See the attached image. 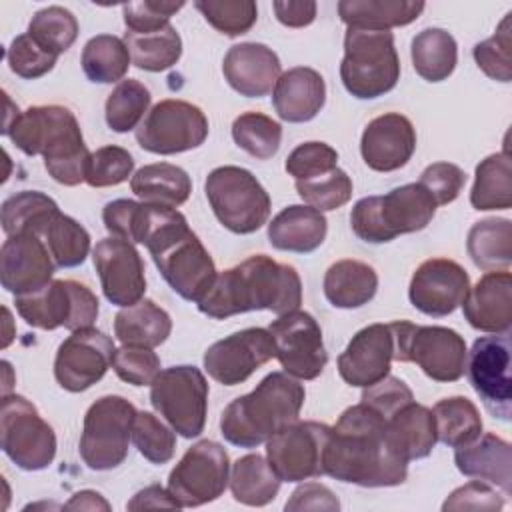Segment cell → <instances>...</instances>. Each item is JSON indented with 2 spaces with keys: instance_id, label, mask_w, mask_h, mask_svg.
<instances>
[{
  "instance_id": "ac0fdd59",
  "label": "cell",
  "mask_w": 512,
  "mask_h": 512,
  "mask_svg": "<svg viewBox=\"0 0 512 512\" xmlns=\"http://www.w3.org/2000/svg\"><path fill=\"white\" fill-rule=\"evenodd\" d=\"M116 346L108 334L90 326L74 330L54 358V378L68 392H84L104 378Z\"/></svg>"
},
{
  "instance_id": "5b68a950",
  "label": "cell",
  "mask_w": 512,
  "mask_h": 512,
  "mask_svg": "<svg viewBox=\"0 0 512 512\" xmlns=\"http://www.w3.org/2000/svg\"><path fill=\"white\" fill-rule=\"evenodd\" d=\"M304 386L286 372L266 374L258 386L232 400L220 416V432L238 448H256L284 426L298 420Z\"/></svg>"
},
{
  "instance_id": "d4e9b609",
  "label": "cell",
  "mask_w": 512,
  "mask_h": 512,
  "mask_svg": "<svg viewBox=\"0 0 512 512\" xmlns=\"http://www.w3.org/2000/svg\"><path fill=\"white\" fill-rule=\"evenodd\" d=\"M416 150V130L400 112H386L372 118L360 138V154L368 168L394 172L408 164Z\"/></svg>"
},
{
  "instance_id": "52a82bcc",
  "label": "cell",
  "mask_w": 512,
  "mask_h": 512,
  "mask_svg": "<svg viewBox=\"0 0 512 512\" xmlns=\"http://www.w3.org/2000/svg\"><path fill=\"white\" fill-rule=\"evenodd\" d=\"M340 80L358 100H374L394 90L400 80L394 34L388 30L348 28L344 34Z\"/></svg>"
},
{
  "instance_id": "b9f144b4",
  "label": "cell",
  "mask_w": 512,
  "mask_h": 512,
  "mask_svg": "<svg viewBox=\"0 0 512 512\" xmlns=\"http://www.w3.org/2000/svg\"><path fill=\"white\" fill-rule=\"evenodd\" d=\"M124 42L128 46L132 64L146 72L168 70L182 56V38L172 24L146 34L126 32Z\"/></svg>"
},
{
  "instance_id": "be15d7a7",
  "label": "cell",
  "mask_w": 512,
  "mask_h": 512,
  "mask_svg": "<svg viewBox=\"0 0 512 512\" xmlns=\"http://www.w3.org/2000/svg\"><path fill=\"white\" fill-rule=\"evenodd\" d=\"M284 510L286 512L288 510L290 512L292 510H328V512H334V510H340V502L328 486H324L320 482H304L292 492Z\"/></svg>"
},
{
  "instance_id": "03108f58",
  "label": "cell",
  "mask_w": 512,
  "mask_h": 512,
  "mask_svg": "<svg viewBox=\"0 0 512 512\" xmlns=\"http://www.w3.org/2000/svg\"><path fill=\"white\" fill-rule=\"evenodd\" d=\"M128 510H146V508H180L168 488L160 484H150L144 490L136 492L132 500L126 504Z\"/></svg>"
},
{
  "instance_id": "94428289",
  "label": "cell",
  "mask_w": 512,
  "mask_h": 512,
  "mask_svg": "<svg viewBox=\"0 0 512 512\" xmlns=\"http://www.w3.org/2000/svg\"><path fill=\"white\" fill-rule=\"evenodd\" d=\"M504 504V494H498V490L492 484L484 480H472L456 488L444 500L442 510H502Z\"/></svg>"
},
{
  "instance_id": "f907efd6",
  "label": "cell",
  "mask_w": 512,
  "mask_h": 512,
  "mask_svg": "<svg viewBox=\"0 0 512 512\" xmlns=\"http://www.w3.org/2000/svg\"><path fill=\"white\" fill-rule=\"evenodd\" d=\"M132 442L136 450L152 464H166L176 450V432L152 412H136L132 424Z\"/></svg>"
},
{
  "instance_id": "f1b7e54d",
  "label": "cell",
  "mask_w": 512,
  "mask_h": 512,
  "mask_svg": "<svg viewBox=\"0 0 512 512\" xmlns=\"http://www.w3.org/2000/svg\"><path fill=\"white\" fill-rule=\"evenodd\" d=\"M326 102V82L320 72L308 66H296L280 74L272 104L284 122L300 124L316 118Z\"/></svg>"
},
{
  "instance_id": "6da1fadb",
  "label": "cell",
  "mask_w": 512,
  "mask_h": 512,
  "mask_svg": "<svg viewBox=\"0 0 512 512\" xmlns=\"http://www.w3.org/2000/svg\"><path fill=\"white\" fill-rule=\"evenodd\" d=\"M322 464L326 476L364 488L398 486L408 476V462L388 446L386 418L362 402L330 428Z\"/></svg>"
},
{
  "instance_id": "c3c4849f",
  "label": "cell",
  "mask_w": 512,
  "mask_h": 512,
  "mask_svg": "<svg viewBox=\"0 0 512 512\" xmlns=\"http://www.w3.org/2000/svg\"><path fill=\"white\" fill-rule=\"evenodd\" d=\"M194 8L214 30L230 38L246 34L258 20L254 0H194Z\"/></svg>"
},
{
  "instance_id": "8992f818",
  "label": "cell",
  "mask_w": 512,
  "mask_h": 512,
  "mask_svg": "<svg viewBox=\"0 0 512 512\" xmlns=\"http://www.w3.org/2000/svg\"><path fill=\"white\" fill-rule=\"evenodd\" d=\"M436 208L432 194L420 182H410L382 196L360 198L350 212V226L360 240L384 244L400 234L424 230Z\"/></svg>"
},
{
  "instance_id": "ffe728a7",
  "label": "cell",
  "mask_w": 512,
  "mask_h": 512,
  "mask_svg": "<svg viewBox=\"0 0 512 512\" xmlns=\"http://www.w3.org/2000/svg\"><path fill=\"white\" fill-rule=\"evenodd\" d=\"M92 260L110 304L126 308L144 298V262L132 242L114 236L104 238L92 248Z\"/></svg>"
},
{
  "instance_id": "e0dca14e",
  "label": "cell",
  "mask_w": 512,
  "mask_h": 512,
  "mask_svg": "<svg viewBox=\"0 0 512 512\" xmlns=\"http://www.w3.org/2000/svg\"><path fill=\"white\" fill-rule=\"evenodd\" d=\"M276 346V358L286 374L298 380L318 378L326 364L328 352L322 340V328L310 312L292 310L268 326Z\"/></svg>"
},
{
  "instance_id": "603a6c76",
  "label": "cell",
  "mask_w": 512,
  "mask_h": 512,
  "mask_svg": "<svg viewBox=\"0 0 512 512\" xmlns=\"http://www.w3.org/2000/svg\"><path fill=\"white\" fill-rule=\"evenodd\" d=\"M466 342L446 326H412L406 362H414L434 382H456L466 370Z\"/></svg>"
},
{
  "instance_id": "3957f363",
  "label": "cell",
  "mask_w": 512,
  "mask_h": 512,
  "mask_svg": "<svg viewBox=\"0 0 512 512\" xmlns=\"http://www.w3.org/2000/svg\"><path fill=\"white\" fill-rule=\"evenodd\" d=\"M12 144L26 156H42L44 168L64 186L86 182L90 154L80 124L70 108L60 104L30 106L18 112L10 124L2 128Z\"/></svg>"
},
{
  "instance_id": "11a10c76",
  "label": "cell",
  "mask_w": 512,
  "mask_h": 512,
  "mask_svg": "<svg viewBox=\"0 0 512 512\" xmlns=\"http://www.w3.org/2000/svg\"><path fill=\"white\" fill-rule=\"evenodd\" d=\"M336 166H338V152L330 144L318 142V140L302 142L300 146H296L288 154L284 164L286 172L294 180H310L334 170Z\"/></svg>"
},
{
  "instance_id": "ee69618b",
  "label": "cell",
  "mask_w": 512,
  "mask_h": 512,
  "mask_svg": "<svg viewBox=\"0 0 512 512\" xmlns=\"http://www.w3.org/2000/svg\"><path fill=\"white\" fill-rule=\"evenodd\" d=\"M150 100V90L142 82L134 78L118 82L104 104L108 128L118 134L136 130L144 120V114H148Z\"/></svg>"
},
{
  "instance_id": "ab89813d",
  "label": "cell",
  "mask_w": 512,
  "mask_h": 512,
  "mask_svg": "<svg viewBox=\"0 0 512 512\" xmlns=\"http://www.w3.org/2000/svg\"><path fill=\"white\" fill-rule=\"evenodd\" d=\"M472 262L490 270H508L512 262V222L508 218H484L476 222L466 240Z\"/></svg>"
},
{
  "instance_id": "7a4b0ae2",
  "label": "cell",
  "mask_w": 512,
  "mask_h": 512,
  "mask_svg": "<svg viewBox=\"0 0 512 512\" xmlns=\"http://www.w3.org/2000/svg\"><path fill=\"white\" fill-rule=\"evenodd\" d=\"M300 304L302 280L296 268L266 254H254L218 272L208 292L196 302L198 310L214 320L252 310H270L282 316L298 310Z\"/></svg>"
},
{
  "instance_id": "9a60e30c",
  "label": "cell",
  "mask_w": 512,
  "mask_h": 512,
  "mask_svg": "<svg viewBox=\"0 0 512 512\" xmlns=\"http://www.w3.org/2000/svg\"><path fill=\"white\" fill-rule=\"evenodd\" d=\"M512 344L510 334H490L474 340L466 354V374L484 408L498 420L512 418Z\"/></svg>"
},
{
  "instance_id": "2e32d148",
  "label": "cell",
  "mask_w": 512,
  "mask_h": 512,
  "mask_svg": "<svg viewBox=\"0 0 512 512\" xmlns=\"http://www.w3.org/2000/svg\"><path fill=\"white\" fill-rule=\"evenodd\" d=\"M324 422H292L266 440V460L282 482H304L324 474V446L330 436Z\"/></svg>"
},
{
  "instance_id": "836d02e7",
  "label": "cell",
  "mask_w": 512,
  "mask_h": 512,
  "mask_svg": "<svg viewBox=\"0 0 512 512\" xmlns=\"http://www.w3.org/2000/svg\"><path fill=\"white\" fill-rule=\"evenodd\" d=\"M170 332V314L150 298H142L114 316V336L124 346L156 348L168 340Z\"/></svg>"
},
{
  "instance_id": "4316f807",
  "label": "cell",
  "mask_w": 512,
  "mask_h": 512,
  "mask_svg": "<svg viewBox=\"0 0 512 512\" xmlns=\"http://www.w3.org/2000/svg\"><path fill=\"white\" fill-rule=\"evenodd\" d=\"M462 312L474 330L510 334L512 328V276L508 270L486 272L466 294Z\"/></svg>"
},
{
  "instance_id": "db71d44e",
  "label": "cell",
  "mask_w": 512,
  "mask_h": 512,
  "mask_svg": "<svg viewBox=\"0 0 512 512\" xmlns=\"http://www.w3.org/2000/svg\"><path fill=\"white\" fill-rule=\"evenodd\" d=\"M56 60L58 56L44 50L28 32L16 36L6 50V62L10 70L24 80L42 78L54 68Z\"/></svg>"
},
{
  "instance_id": "d6986e66",
  "label": "cell",
  "mask_w": 512,
  "mask_h": 512,
  "mask_svg": "<svg viewBox=\"0 0 512 512\" xmlns=\"http://www.w3.org/2000/svg\"><path fill=\"white\" fill-rule=\"evenodd\" d=\"M272 358H276V346L268 328H244L208 346L204 370L218 384L236 386Z\"/></svg>"
},
{
  "instance_id": "44dd1931",
  "label": "cell",
  "mask_w": 512,
  "mask_h": 512,
  "mask_svg": "<svg viewBox=\"0 0 512 512\" xmlns=\"http://www.w3.org/2000/svg\"><path fill=\"white\" fill-rule=\"evenodd\" d=\"M470 290L468 272L450 258H428L412 274L410 304L426 316L442 318L462 306Z\"/></svg>"
},
{
  "instance_id": "e7e4bbea",
  "label": "cell",
  "mask_w": 512,
  "mask_h": 512,
  "mask_svg": "<svg viewBox=\"0 0 512 512\" xmlns=\"http://www.w3.org/2000/svg\"><path fill=\"white\" fill-rule=\"evenodd\" d=\"M272 8L278 22L288 28H304L316 18V2L312 0H276Z\"/></svg>"
},
{
  "instance_id": "e575fe53",
  "label": "cell",
  "mask_w": 512,
  "mask_h": 512,
  "mask_svg": "<svg viewBox=\"0 0 512 512\" xmlns=\"http://www.w3.org/2000/svg\"><path fill=\"white\" fill-rule=\"evenodd\" d=\"M130 188L146 204L178 208L188 200L192 180L184 168L168 162H156L138 168L130 178Z\"/></svg>"
},
{
  "instance_id": "bcb514c9",
  "label": "cell",
  "mask_w": 512,
  "mask_h": 512,
  "mask_svg": "<svg viewBox=\"0 0 512 512\" xmlns=\"http://www.w3.org/2000/svg\"><path fill=\"white\" fill-rule=\"evenodd\" d=\"M232 138L238 148L256 160L272 158L282 142V126L262 112H242L232 122Z\"/></svg>"
},
{
  "instance_id": "f546056e",
  "label": "cell",
  "mask_w": 512,
  "mask_h": 512,
  "mask_svg": "<svg viewBox=\"0 0 512 512\" xmlns=\"http://www.w3.org/2000/svg\"><path fill=\"white\" fill-rule=\"evenodd\" d=\"M386 440L404 462L426 458L438 442L432 410L414 400L404 404L386 420Z\"/></svg>"
},
{
  "instance_id": "7dc6e473",
  "label": "cell",
  "mask_w": 512,
  "mask_h": 512,
  "mask_svg": "<svg viewBox=\"0 0 512 512\" xmlns=\"http://www.w3.org/2000/svg\"><path fill=\"white\" fill-rule=\"evenodd\" d=\"M28 34L48 52L60 56L78 38V20L64 6H46L38 10L30 24Z\"/></svg>"
},
{
  "instance_id": "8d00e7d4",
  "label": "cell",
  "mask_w": 512,
  "mask_h": 512,
  "mask_svg": "<svg viewBox=\"0 0 512 512\" xmlns=\"http://www.w3.org/2000/svg\"><path fill=\"white\" fill-rule=\"evenodd\" d=\"M412 66L426 82L446 80L458 62V44L444 28H424L412 38Z\"/></svg>"
},
{
  "instance_id": "6125c7cd",
  "label": "cell",
  "mask_w": 512,
  "mask_h": 512,
  "mask_svg": "<svg viewBox=\"0 0 512 512\" xmlns=\"http://www.w3.org/2000/svg\"><path fill=\"white\" fill-rule=\"evenodd\" d=\"M140 204L136 200L128 198H118L112 200L104 206L102 210V222L104 228L114 236L122 238L134 244L136 240V226H138V214H140Z\"/></svg>"
},
{
  "instance_id": "7bdbcfd3",
  "label": "cell",
  "mask_w": 512,
  "mask_h": 512,
  "mask_svg": "<svg viewBox=\"0 0 512 512\" xmlns=\"http://www.w3.org/2000/svg\"><path fill=\"white\" fill-rule=\"evenodd\" d=\"M432 414L438 442L450 448L468 444L482 434L480 412L476 404L466 396H450L438 400L432 408Z\"/></svg>"
},
{
  "instance_id": "4dcf8cb0",
  "label": "cell",
  "mask_w": 512,
  "mask_h": 512,
  "mask_svg": "<svg viewBox=\"0 0 512 512\" xmlns=\"http://www.w3.org/2000/svg\"><path fill=\"white\" fill-rule=\"evenodd\" d=\"M328 232L324 214L306 204H292L280 210L268 224V242L282 252L308 254L320 248Z\"/></svg>"
},
{
  "instance_id": "f6af8a7d",
  "label": "cell",
  "mask_w": 512,
  "mask_h": 512,
  "mask_svg": "<svg viewBox=\"0 0 512 512\" xmlns=\"http://www.w3.org/2000/svg\"><path fill=\"white\" fill-rule=\"evenodd\" d=\"M54 210H58V204L38 190L16 192L2 202V230L6 236L36 234L42 220Z\"/></svg>"
},
{
  "instance_id": "4fadbf2b",
  "label": "cell",
  "mask_w": 512,
  "mask_h": 512,
  "mask_svg": "<svg viewBox=\"0 0 512 512\" xmlns=\"http://www.w3.org/2000/svg\"><path fill=\"white\" fill-rule=\"evenodd\" d=\"M230 480V458L222 444H192L168 474V490L180 508H196L218 500Z\"/></svg>"
},
{
  "instance_id": "f5cc1de1",
  "label": "cell",
  "mask_w": 512,
  "mask_h": 512,
  "mask_svg": "<svg viewBox=\"0 0 512 512\" xmlns=\"http://www.w3.org/2000/svg\"><path fill=\"white\" fill-rule=\"evenodd\" d=\"M134 158L122 146H102L90 154L86 184L92 188H108L126 182L132 176Z\"/></svg>"
},
{
  "instance_id": "6f0895ef",
  "label": "cell",
  "mask_w": 512,
  "mask_h": 512,
  "mask_svg": "<svg viewBox=\"0 0 512 512\" xmlns=\"http://www.w3.org/2000/svg\"><path fill=\"white\" fill-rule=\"evenodd\" d=\"M184 2H168V0H138L122 6V16L128 32L146 34L164 28L170 24V16L176 14Z\"/></svg>"
},
{
  "instance_id": "484cf974",
  "label": "cell",
  "mask_w": 512,
  "mask_h": 512,
  "mask_svg": "<svg viewBox=\"0 0 512 512\" xmlns=\"http://www.w3.org/2000/svg\"><path fill=\"white\" fill-rule=\"evenodd\" d=\"M222 74L232 90L246 98L268 96L280 74L278 54L260 42H240L228 48L222 60Z\"/></svg>"
},
{
  "instance_id": "7402d4cb",
  "label": "cell",
  "mask_w": 512,
  "mask_h": 512,
  "mask_svg": "<svg viewBox=\"0 0 512 512\" xmlns=\"http://www.w3.org/2000/svg\"><path fill=\"white\" fill-rule=\"evenodd\" d=\"M396 360L394 322L370 324L358 330L338 356L340 378L356 388H366L390 374Z\"/></svg>"
},
{
  "instance_id": "74e56055",
  "label": "cell",
  "mask_w": 512,
  "mask_h": 512,
  "mask_svg": "<svg viewBox=\"0 0 512 512\" xmlns=\"http://www.w3.org/2000/svg\"><path fill=\"white\" fill-rule=\"evenodd\" d=\"M280 478L270 468L268 460L264 456L246 454L238 458L230 468V492L236 502L244 506H266L270 504L278 490H280Z\"/></svg>"
},
{
  "instance_id": "ba28073f",
  "label": "cell",
  "mask_w": 512,
  "mask_h": 512,
  "mask_svg": "<svg viewBox=\"0 0 512 512\" xmlns=\"http://www.w3.org/2000/svg\"><path fill=\"white\" fill-rule=\"evenodd\" d=\"M208 204L218 222L234 234L260 230L270 216V196L258 178L240 166H218L204 182Z\"/></svg>"
},
{
  "instance_id": "7c38bea8",
  "label": "cell",
  "mask_w": 512,
  "mask_h": 512,
  "mask_svg": "<svg viewBox=\"0 0 512 512\" xmlns=\"http://www.w3.org/2000/svg\"><path fill=\"white\" fill-rule=\"evenodd\" d=\"M0 444L4 454L28 472L48 468L56 456V434L52 426L20 394L2 396Z\"/></svg>"
},
{
  "instance_id": "8fae6325",
  "label": "cell",
  "mask_w": 512,
  "mask_h": 512,
  "mask_svg": "<svg viewBox=\"0 0 512 512\" xmlns=\"http://www.w3.org/2000/svg\"><path fill=\"white\" fill-rule=\"evenodd\" d=\"M150 404L176 434L196 438L206 424L208 382L196 366L164 368L150 384Z\"/></svg>"
},
{
  "instance_id": "680465c9",
  "label": "cell",
  "mask_w": 512,
  "mask_h": 512,
  "mask_svg": "<svg viewBox=\"0 0 512 512\" xmlns=\"http://www.w3.org/2000/svg\"><path fill=\"white\" fill-rule=\"evenodd\" d=\"M418 182L432 194L436 206H444L458 198L466 184V174L452 162H434L422 170Z\"/></svg>"
},
{
  "instance_id": "5bb4252c",
  "label": "cell",
  "mask_w": 512,
  "mask_h": 512,
  "mask_svg": "<svg viewBox=\"0 0 512 512\" xmlns=\"http://www.w3.org/2000/svg\"><path fill=\"white\" fill-rule=\"evenodd\" d=\"M208 138V118L192 102L168 98L152 106L136 128L142 150L170 156L198 148Z\"/></svg>"
},
{
  "instance_id": "f35d334b",
  "label": "cell",
  "mask_w": 512,
  "mask_h": 512,
  "mask_svg": "<svg viewBox=\"0 0 512 512\" xmlns=\"http://www.w3.org/2000/svg\"><path fill=\"white\" fill-rule=\"evenodd\" d=\"M470 204L474 210H508L512 206V162L508 148L486 156L476 166Z\"/></svg>"
},
{
  "instance_id": "1f68e13d",
  "label": "cell",
  "mask_w": 512,
  "mask_h": 512,
  "mask_svg": "<svg viewBox=\"0 0 512 512\" xmlns=\"http://www.w3.org/2000/svg\"><path fill=\"white\" fill-rule=\"evenodd\" d=\"M376 290V270L360 260H338L324 274V296L334 308H360L374 298Z\"/></svg>"
},
{
  "instance_id": "d6a6232c",
  "label": "cell",
  "mask_w": 512,
  "mask_h": 512,
  "mask_svg": "<svg viewBox=\"0 0 512 512\" xmlns=\"http://www.w3.org/2000/svg\"><path fill=\"white\" fill-rule=\"evenodd\" d=\"M424 8L422 0H340L338 16L348 28L390 32L414 22Z\"/></svg>"
},
{
  "instance_id": "cb8c5ba5",
  "label": "cell",
  "mask_w": 512,
  "mask_h": 512,
  "mask_svg": "<svg viewBox=\"0 0 512 512\" xmlns=\"http://www.w3.org/2000/svg\"><path fill=\"white\" fill-rule=\"evenodd\" d=\"M56 264L34 234L6 236L0 248V282L14 296L30 294L52 280Z\"/></svg>"
},
{
  "instance_id": "d590c367",
  "label": "cell",
  "mask_w": 512,
  "mask_h": 512,
  "mask_svg": "<svg viewBox=\"0 0 512 512\" xmlns=\"http://www.w3.org/2000/svg\"><path fill=\"white\" fill-rule=\"evenodd\" d=\"M34 236L46 244L56 268L80 266L90 254L88 230L72 216L62 214L60 208L42 220Z\"/></svg>"
},
{
  "instance_id": "30bf717a",
  "label": "cell",
  "mask_w": 512,
  "mask_h": 512,
  "mask_svg": "<svg viewBox=\"0 0 512 512\" xmlns=\"http://www.w3.org/2000/svg\"><path fill=\"white\" fill-rule=\"evenodd\" d=\"M14 304L22 320L40 330L90 328L100 312L96 294L78 280H50L30 294L14 296Z\"/></svg>"
},
{
  "instance_id": "816d5d0a",
  "label": "cell",
  "mask_w": 512,
  "mask_h": 512,
  "mask_svg": "<svg viewBox=\"0 0 512 512\" xmlns=\"http://www.w3.org/2000/svg\"><path fill=\"white\" fill-rule=\"evenodd\" d=\"M510 12L502 18L496 32L478 42L472 50V56L478 68L492 80L510 82L512 80V30H510Z\"/></svg>"
},
{
  "instance_id": "277c9868",
  "label": "cell",
  "mask_w": 512,
  "mask_h": 512,
  "mask_svg": "<svg viewBox=\"0 0 512 512\" xmlns=\"http://www.w3.org/2000/svg\"><path fill=\"white\" fill-rule=\"evenodd\" d=\"M144 246L168 286L184 300L198 302L216 278V264L182 212L152 204Z\"/></svg>"
},
{
  "instance_id": "9c48e42d",
  "label": "cell",
  "mask_w": 512,
  "mask_h": 512,
  "mask_svg": "<svg viewBox=\"0 0 512 512\" xmlns=\"http://www.w3.org/2000/svg\"><path fill=\"white\" fill-rule=\"evenodd\" d=\"M136 408L124 396L108 394L90 404L84 414L80 456L90 470L118 468L128 456Z\"/></svg>"
},
{
  "instance_id": "681fc988",
  "label": "cell",
  "mask_w": 512,
  "mask_h": 512,
  "mask_svg": "<svg viewBox=\"0 0 512 512\" xmlns=\"http://www.w3.org/2000/svg\"><path fill=\"white\" fill-rule=\"evenodd\" d=\"M294 188L306 206L330 212L344 206L352 198V180L342 168H334L310 180H296Z\"/></svg>"
},
{
  "instance_id": "60d3db41",
  "label": "cell",
  "mask_w": 512,
  "mask_h": 512,
  "mask_svg": "<svg viewBox=\"0 0 512 512\" xmlns=\"http://www.w3.org/2000/svg\"><path fill=\"white\" fill-rule=\"evenodd\" d=\"M80 64L90 82L112 84L122 82L132 58L124 38L114 34H96L84 44Z\"/></svg>"
},
{
  "instance_id": "9f6ffc18",
  "label": "cell",
  "mask_w": 512,
  "mask_h": 512,
  "mask_svg": "<svg viewBox=\"0 0 512 512\" xmlns=\"http://www.w3.org/2000/svg\"><path fill=\"white\" fill-rule=\"evenodd\" d=\"M112 368L120 380L132 386H150L160 374V358L152 348L122 344L114 352Z\"/></svg>"
},
{
  "instance_id": "003e7915",
  "label": "cell",
  "mask_w": 512,
  "mask_h": 512,
  "mask_svg": "<svg viewBox=\"0 0 512 512\" xmlns=\"http://www.w3.org/2000/svg\"><path fill=\"white\" fill-rule=\"evenodd\" d=\"M66 510H104L108 512L110 510V504L108 500L96 492V490H80L76 492L66 504H64Z\"/></svg>"
},
{
  "instance_id": "83f0119b",
  "label": "cell",
  "mask_w": 512,
  "mask_h": 512,
  "mask_svg": "<svg viewBox=\"0 0 512 512\" xmlns=\"http://www.w3.org/2000/svg\"><path fill=\"white\" fill-rule=\"evenodd\" d=\"M454 464L460 474L484 480L502 490L504 496L512 492V448L510 442L484 432L472 442L454 448Z\"/></svg>"
},
{
  "instance_id": "91938a15",
  "label": "cell",
  "mask_w": 512,
  "mask_h": 512,
  "mask_svg": "<svg viewBox=\"0 0 512 512\" xmlns=\"http://www.w3.org/2000/svg\"><path fill=\"white\" fill-rule=\"evenodd\" d=\"M414 394L412 390L406 386L404 380L396 378V376H384L382 380H378L372 386H366L362 390V398L360 402L370 406L372 410H376L382 418H390L396 410H400L404 404L412 402Z\"/></svg>"
}]
</instances>
